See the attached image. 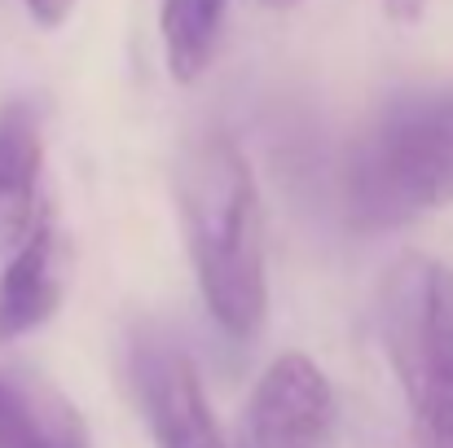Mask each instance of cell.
I'll list each match as a JSON object with an SVG mask.
<instances>
[{
  "label": "cell",
  "instance_id": "obj_4",
  "mask_svg": "<svg viewBox=\"0 0 453 448\" xmlns=\"http://www.w3.org/2000/svg\"><path fill=\"white\" fill-rule=\"evenodd\" d=\"M334 391L303 352L278 356L247 396L234 448H330Z\"/></svg>",
  "mask_w": 453,
  "mask_h": 448
},
{
  "label": "cell",
  "instance_id": "obj_2",
  "mask_svg": "<svg viewBox=\"0 0 453 448\" xmlns=\"http://www.w3.org/2000/svg\"><path fill=\"white\" fill-rule=\"evenodd\" d=\"M449 202L453 88H410L374 115L348 158V220L361 233H388Z\"/></svg>",
  "mask_w": 453,
  "mask_h": 448
},
{
  "label": "cell",
  "instance_id": "obj_8",
  "mask_svg": "<svg viewBox=\"0 0 453 448\" xmlns=\"http://www.w3.org/2000/svg\"><path fill=\"white\" fill-rule=\"evenodd\" d=\"M44 167V128L35 102L0 106V255H9L35 224Z\"/></svg>",
  "mask_w": 453,
  "mask_h": 448
},
{
  "label": "cell",
  "instance_id": "obj_7",
  "mask_svg": "<svg viewBox=\"0 0 453 448\" xmlns=\"http://www.w3.org/2000/svg\"><path fill=\"white\" fill-rule=\"evenodd\" d=\"M0 448H93L80 409L40 374L0 365Z\"/></svg>",
  "mask_w": 453,
  "mask_h": 448
},
{
  "label": "cell",
  "instance_id": "obj_5",
  "mask_svg": "<svg viewBox=\"0 0 453 448\" xmlns=\"http://www.w3.org/2000/svg\"><path fill=\"white\" fill-rule=\"evenodd\" d=\"M133 387L154 448H229L194 361L163 334L133 343Z\"/></svg>",
  "mask_w": 453,
  "mask_h": 448
},
{
  "label": "cell",
  "instance_id": "obj_10",
  "mask_svg": "<svg viewBox=\"0 0 453 448\" xmlns=\"http://www.w3.org/2000/svg\"><path fill=\"white\" fill-rule=\"evenodd\" d=\"M22 4L40 27H62L71 18V9H75V0H22Z\"/></svg>",
  "mask_w": 453,
  "mask_h": 448
},
{
  "label": "cell",
  "instance_id": "obj_11",
  "mask_svg": "<svg viewBox=\"0 0 453 448\" xmlns=\"http://www.w3.org/2000/svg\"><path fill=\"white\" fill-rule=\"evenodd\" d=\"M427 4H432V0H383L388 18H392V22H401V27H414V22L427 13Z\"/></svg>",
  "mask_w": 453,
  "mask_h": 448
},
{
  "label": "cell",
  "instance_id": "obj_1",
  "mask_svg": "<svg viewBox=\"0 0 453 448\" xmlns=\"http://www.w3.org/2000/svg\"><path fill=\"white\" fill-rule=\"evenodd\" d=\"M180 224L207 312L234 338H251L265 321V211L256 171L238 141L207 133L176 171Z\"/></svg>",
  "mask_w": 453,
  "mask_h": 448
},
{
  "label": "cell",
  "instance_id": "obj_3",
  "mask_svg": "<svg viewBox=\"0 0 453 448\" xmlns=\"http://www.w3.org/2000/svg\"><path fill=\"white\" fill-rule=\"evenodd\" d=\"M379 334L423 436L453 448V269L401 255L383 282Z\"/></svg>",
  "mask_w": 453,
  "mask_h": 448
},
{
  "label": "cell",
  "instance_id": "obj_9",
  "mask_svg": "<svg viewBox=\"0 0 453 448\" xmlns=\"http://www.w3.org/2000/svg\"><path fill=\"white\" fill-rule=\"evenodd\" d=\"M225 9L229 0H163L158 4L163 53L176 84H198L207 66L216 62V49L225 35Z\"/></svg>",
  "mask_w": 453,
  "mask_h": 448
},
{
  "label": "cell",
  "instance_id": "obj_12",
  "mask_svg": "<svg viewBox=\"0 0 453 448\" xmlns=\"http://www.w3.org/2000/svg\"><path fill=\"white\" fill-rule=\"evenodd\" d=\"M260 4H269V9H296L300 0H260Z\"/></svg>",
  "mask_w": 453,
  "mask_h": 448
},
{
  "label": "cell",
  "instance_id": "obj_6",
  "mask_svg": "<svg viewBox=\"0 0 453 448\" xmlns=\"http://www.w3.org/2000/svg\"><path fill=\"white\" fill-rule=\"evenodd\" d=\"M71 277V251L53 220H35L27 238L9 251L4 277H0V343L35 334L66 299Z\"/></svg>",
  "mask_w": 453,
  "mask_h": 448
}]
</instances>
